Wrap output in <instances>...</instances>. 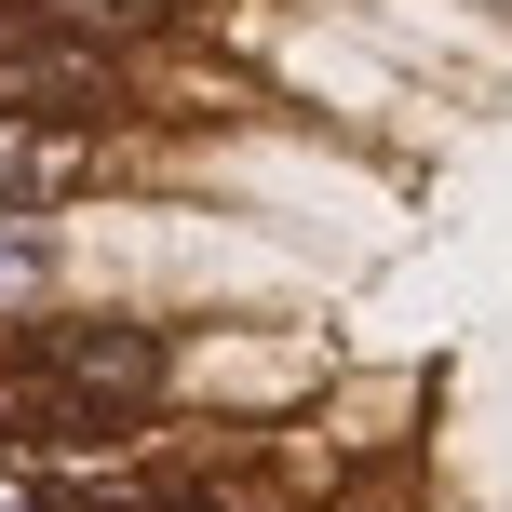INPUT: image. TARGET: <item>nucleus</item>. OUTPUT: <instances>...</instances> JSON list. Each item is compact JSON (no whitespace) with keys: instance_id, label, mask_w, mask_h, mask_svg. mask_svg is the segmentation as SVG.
<instances>
[{"instance_id":"obj_1","label":"nucleus","mask_w":512,"mask_h":512,"mask_svg":"<svg viewBox=\"0 0 512 512\" xmlns=\"http://www.w3.org/2000/svg\"><path fill=\"white\" fill-rule=\"evenodd\" d=\"M14 351L68 391V418L95 445L162 432V391H176V337H162V324H135V310H27Z\"/></svg>"},{"instance_id":"obj_2","label":"nucleus","mask_w":512,"mask_h":512,"mask_svg":"<svg viewBox=\"0 0 512 512\" xmlns=\"http://www.w3.org/2000/svg\"><path fill=\"white\" fill-rule=\"evenodd\" d=\"M0 108H54V122H135L149 108V68L135 41H81V27H41L0 0Z\"/></svg>"},{"instance_id":"obj_3","label":"nucleus","mask_w":512,"mask_h":512,"mask_svg":"<svg viewBox=\"0 0 512 512\" xmlns=\"http://www.w3.org/2000/svg\"><path fill=\"white\" fill-rule=\"evenodd\" d=\"M122 176V122H54V108H0V216H68Z\"/></svg>"},{"instance_id":"obj_4","label":"nucleus","mask_w":512,"mask_h":512,"mask_svg":"<svg viewBox=\"0 0 512 512\" xmlns=\"http://www.w3.org/2000/svg\"><path fill=\"white\" fill-rule=\"evenodd\" d=\"M14 14H41V27H81V41H135V54H149L162 27H189V0H14Z\"/></svg>"},{"instance_id":"obj_5","label":"nucleus","mask_w":512,"mask_h":512,"mask_svg":"<svg viewBox=\"0 0 512 512\" xmlns=\"http://www.w3.org/2000/svg\"><path fill=\"white\" fill-rule=\"evenodd\" d=\"M0 310H41V216H0Z\"/></svg>"}]
</instances>
